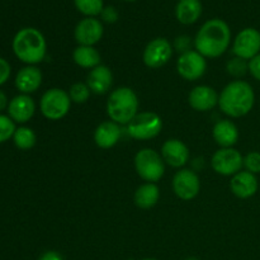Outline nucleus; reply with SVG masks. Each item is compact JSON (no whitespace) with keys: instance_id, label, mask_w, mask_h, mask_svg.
Returning a JSON list of instances; mask_svg holds the SVG:
<instances>
[{"instance_id":"nucleus-34","label":"nucleus","mask_w":260,"mask_h":260,"mask_svg":"<svg viewBox=\"0 0 260 260\" xmlns=\"http://www.w3.org/2000/svg\"><path fill=\"white\" fill-rule=\"evenodd\" d=\"M174 47L182 53L190 51V38L187 37V36H180V37L175 40Z\"/></svg>"},{"instance_id":"nucleus-23","label":"nucleus","mask_w":260,"mask_h":260,"mask_svg":"<svg viewBox=\"0 0 260 260\" xmlns=\"http://www.w3.org/2000/svg\"><path fill=\"white\" fill-rule=\"evenodd\" d=\"M160 189L155 183H145L135 192V205L141 210H150L157 203Z\"/></svg>"},{"instance_id":"nucleus-9","label":"nucleus","mask_w":260,"mask_h":260,"mask_svg":"<svg viewBox=\"0 0 260 260\" xmlns=\"http://www.w3.org/2000/svg\"><path fill=\"white\" fill-rule=\"evenodd\" d=\"M207 70L206 57L194 50L180 53L177 61V71L184 80L194 81L202 78Z\"/></svg>"},{"instance_id":"nucleus-6","label":"nucleus","mask_w":260,"mask_h":260,"mask_svg":"<svg viewBox=\"0 0 260 260\" xmlns=\"http://www.w3.org/2000/svg\"><path fill=\"white\" fill-rule=\"evenodd\" d=\"M71 103L70 95L63 89H48L41 98V113L50 121H58L69 113Z\"/></svg>"},{"instance_id":"nucleus-7","label":"nucleus","mask_w":260,"mask_h":260,"mask_svg":"<svg viewBox=\"0 0 260 260\" xmlns=\"http://www.w3.org/2000/svg\"><path fill=\"white\" fill-rule=\"evenodd\" d=\"M162 129V119L154 112H141L127 124V134L135 140L155 139Z\"/></svg>"},{"instance_id":"nucleus-13","label":"nucleus","mask_w":260,"mask_h":260,"mask_svg":"<svg viewBox=\"0 0 260 260\" xmlns=\"http://www.w3.org/2000/svg\"><path fill=\"white\" fill-rule=\"evenodd\" d=\"M103 33L104 28L101 20L94 17H86L76 24L74 36L79 46H94L102 40Z\"/></svg>"},{"instance_id":"nucleus-2","label":"nucleus","mask_w":260,"mask_h":260,"mask_svg":"<svg viewBox=\"0 0 260 260\" xmlns=\"http://www.w3.org/2000/svg\"><path fill=\"white\" fill-rule=\"evenodd\" d=\"M255 93L253 86L244 80L229 83L218 95V107L226 116L240 118L253 109Z\"/></svg>"},{"instance_id":"nucleus-11","label":"nucleus","mask_w":260,"mask_h":260,"mask_svg":"<svg viewBox=\"0 0 260 260\" xmlns=\"http://www.w3.org/2000/svg\"><path fill=\"white\" fill-rule=\"evenodd\" d=\"M173 56V46L167 38H155L147 43L144 50L142 60L144 63L150 69L162 68L169 62Z\"/></svg>"},{"instance_id":"nucleus-31","label":"nucleus","mask_w":260,"mask_h":260,"mask_svg":"<svg viewBox=\"0 0 260 260\" xmlns=\"http://www.w3.org/2000/svg\"><path fill=\"white\" fill-rule=\"evenodd\" d=\"M10 73H12V68L9 62L5 58L0 57V86L9 80Z\"/></svg>"},{"instance_id":"nucleus-36","label":"nucleus","mask_w":260,"mask_h":260,"mask_svg":"<svg viewBox=\"0 0 260 260\" xmlns=\"http://www.w3.org/2000/svg\"><path fill=\"white\" fill-rule=\"evenodd\" d=\"M8 104H9V103H8L7 95H5L4 91L0 90V112L4 111V109L8 107Z\"/></svg>"},{"instance_id":"nucleus-21","label":"nucleus","mask_w":260,"mask_h":260,"mask_svg":"<svg viewBox=\"0 0 260 260\" xmlns=\"http://www.w3.org/2000/svg\"><path fill=\"white\" fill-rule=\"evenodd\" d=\"M212 136L216 144L220 145L222 149L233 147L239 140V129L230 119H221L213 126Z\"/></svg>"},{"instance_id":"nucleus-26","label":"nucleus","mask_w":260,"mask_h":260,"mask_svg":"<svg viewBox=\"0 0 260 260\" xmlns=\"http://www.w3.org/2000/svg\"><path fill=\"white\" fill-rule=\"evenodd\" d=\"M74 3L76 9L86 17H95L104 9L103 0H74Z\"/></svg>"},{"instance_id":"nucleus-27","label":"nucleus","mask_w":260,"mask_h":260,"mask_svg":"<svg viewBox=\"0 0 260 260\" xmlns=\"http://www.w3.org/2000/svg\"><path fill=\"white\" fill-rule=\"evenodd\" d=\"M90 89H89L86 83H75L71 85L70 90H69V95L73 103L83 104L86 103L90 96Z\"/></svg>"},{"instance_id":"nucleus-29","label":"nucleus","mask_w":260,"mask_h":260,"mask_svg":"<svg viewBox=\"0 0 260 260\" xmlns=\"http://www.w3.org/2000/svg\"><path fill=\"white\" fill-rule=\"evenodd\" d=\"M226 69H228V73L230 75L236 76V78H240V76H244L249 71V65L245 60L240 57H235L233 60H230L226 65Z\"/></svg>"},{"instance_id":"nucleus-25","label":"nucleus","mask_w":260,"mask_h":260,"mask_svg":"<svg viewBox=\"0 0 260 260\" xmlns=\"http://www.w3.org/2000/svg\"><path fill=\"white\" fill-rule=\"evenodd\" d=\"M14 145L20 150H29L36 145L37 137L29 127H19L15 129L14 136H13Z\"/></svg>"},{"instance_id":"nucleus-3","label":"nucleus","mask_w":260,"mask_h":260,"mask_svg":"<svg viewBox=\"0 0 260 260\" xmlns=\"http://www.w3.org/2000/svg\"><path fill=\"white\" fill-rule=\"evenodd\" d=\"M13 52L18 60L27 65H36L43 61L47 45L42 33L32 27L18 30L13 38Z\"/></svg>"},{"instance_id":"nucleus-30","label":"nucleus","mask_w":260,"mask_h":260,"mask_svg":"<svg viewBox=\"0 0 260 260\" xmlns=\"http://www.w3.org/2000/svg\"><path fill=\"white\" fill-rule=\"evenodd\" d=\"M244 167L248 172L253 174H259L260 173V152L251 151L244 156Z\"/></svg>"},{"instance_id":"nucleus-20","label":"nucleus","mask_w":260,"mask_h":260,"mask_svg":"<svg viewBox=\"0 0 260 260\" xmlns=\"http://www.w3.org/2000/svg\"><path fill=\"white\" fill-rule=\"evenodd\" d=\"M122 136V129L113 121L102 122L94 132V141L101 149H111L118 144Z\"/></svg>"},{"instance_id":"nucleus-35","label":"nucleus","mask_w":260,"mask_h":260,"mask_svg":"<svg viewBox=\"0 0 260 260\" xmlns=\"http://www.w3.org/2000/svg\"><path fill=\"white\" fill-rule=\"evenodd\" d=\"M38 260H63V258L60 253H57V251L48 250L46 251V253H43Z\"/></svg>"},{"instance_id":"nucleus-17","label":"nucleus","mask_w":260,"mask_h":260,"mask_svg":"<svg viewBox=\"0 0 260 260\" xmlns=\"http://www.w3.org/2000/svg\"><path fill=\"white\" fill-rule=\"evenodd\" d=\"M258 179H256L255 174L244 170V172H239L233 177L230 182V189L238 198L241 200H246L250 198L258 192Z\"/></svg>"},{"instance_id":"nucleus-5","label":"nucleus","mask_w":260,"mask_h":260,"mask_svg":"<svg viewBox=\"0 0 260 260\" xmlns=\"http://www.w3.org/2000/svg\"><path fill=\"white\" fill-rule=\"evenodd\" d=\"M135 168L141 179L155 183L164 177L165 161L154 149H142L135 156Z\"/></svg>"},{"instance_id":"nucleus-33","label":"nucleus","mask_w":260,"mask_h":260,"mask_svg":"<svg viewBox=\"0 0 260 260\" xmlns=\"http://www.w3.org/2000/svg\"><path fill=\"white\" fill-rule=\"evenodd\" d=\"M101 17L104 22L114 23V22H117V19H118V12L116 10V8L107 7L102 10Z\"/></svg>"},{"instance_id":"nucleus-14","label":"nucleus","mask_w":260,"mask_h":260,"mask_svg":"<svg viewBox=\"0 0 260 260\" xmlns=\"http://www.w3.org/2000/svg\"><path fill=\"white\" fill-rule=\"evenodd\" d=\"M161 157L170 167L182 168L189 160V150L180 140L169 139L162 144Z\"/></svg>"},{"instance_id":"nucleus-18","label":"nucleus","mask_w":260,"mask_h":260,"mask_svg":"<svg viewBox=\"0 0 260 260\" xmlns=\"http://www.w3.org/2000/svg\"><path fill=\"white\" fill-rule=\"evenodd\" d=\"M86 84L91 93L103 95V94L108 93L113 84V74L108 66L101 63L96 68L91 69L86 78Z\"/></svg>"},{"instance_id":"nucleus-22","label":"nucleus","mask_w":260,"mask_h":260,"mask_svg":"<svg viewBox=\"0 0 260 260\" xmlns=\"http://www.w3.org/2000/svg\"><path fill=\"white\" fill-rule=\"evenodd\" d=\"M202 10L200 0H179L175 8V15L182 24L189 25L200 19Z\"/></svg>"},{"instance_id":"nucleus-38","label":"nucleus","mask_w":260,"mask_h":260,"mask_svg":"<svg viewBox=\"0 0 260 260\" xmlns=\"http://www.w3.org/2000/svg\"><path fill=\"white\" fill-rule=\"evenodd\" d=\"M141 260H157V259H152V258H145V259H141Z\"/></svg>"},{"instance_id":"nucleus-12","label":"nucleus","mask_w":260,"mask_h":260,"mask_svg":"<svg viewBox=\"0 0 260 260\" xmlns=\"http://www.w3.org/2000/svg\"><path fill=\"white\" fill-rule=\"evenodd\" d=\"M175 196L183 201H190L198 196L201 190L200 177L190 169H182L175 173L172 182Z\"/></svg>"},{"instance_id":"nucleus-8","label":"nucleus","mask_w":260,"mask_h":260,"mask_svg":"<svg viewBox=\"0 0 260 260\" xmlns=\"http://www.w3.org/2000/svg\"><path fill=\"white\" fill-rule=\"evenodd\" d=\"M211 165L217 174L223 177H234L241 172V168L244 167V156L234 147H221L212 155Z\"/></svg>"},{"instance_id":"nucleus-19","label":"nucleus","mask_w":260,"mask_h":260,"mask_svg":"<svg viewBox=\"0 0 260 260\" xmlns=\"http://www.w3.org/2000/svg\"><path fill=\"white\" fill-rule=\"evenodd\" d=\"M42 84V73L35 65H28L20 69L15 76V86L22 94L35 93Z\"/></svg>"},{"instance_id":"nucleus-15","label":"nucleus","mask_w":260,"mask_h":260,"mask_svg":"<svg viewBox=\"0 0 260 260\" xmlns=\"http://www.w3.org/2000/svg\"><path fill=\"white\" fill-rule=\"evenodd\" d=\"M188 103L194 111L208 112L218 104V94L208 85H198L190 90Z\"/></svg>"},{"instance_id":"nucleus-16","label":"nucleus","mask_w":260,"mask_h":260,"mask_svg":"<svg viewBox=\"0 0 260 260\" xmlns=\"http://www.w3.org/2000/svg\"><path fill=\"white\" fill-rule=\"evenodd\" d=\"M36 112L35 101L28 94H19L14 96L8 104L9 117L17 123H25L29 121Z\"/></svg>"},{"instance_id":"nucleus-32","label":"nucleus","mask_w":260,"mask_h":260,"mask_svg":"<svg viewBox=\"0 0 260 260\" xmlns=\"http://www.w3.org/2000/svg\"><path fill=\"white\" fill-rule=\"evenodd\" d=\"M249 65V73L251 74L254 79L260 81V53L255 56V57L251 58L250 61H248Z\"/></svg>"},{"instance_id":"nucleus-37","label":"nucleus","mask_w":260,"mask_h":260,"mask_svg":"<svg viewBox=\"0 0 260 260\" xmlns=\"http://www.w3.org/2000/svg\"><path fill=\"white\" fill-rule=\"evenodd\" d=\"M184 260H200V259L194 258V256H190V258H187V259H184Z\"/></svg>"},{"instance_id":"nucleus-28","label":"nucleus","mask_w":260,"mask_h":260,"mask_svg":"<svg viewBox=\"0 0 260 260\" xmlns=\"http://www.w3.org/2000/svg\"><path fill=\"white\" fill-rule=\"evenodd\" d=\"M15 129V122L9 116L0 114V144L13 139Z\"/></svg>"},{"instance_id":"nucleus-39","label":"nucleus","mask_w":260,"mask_h":260,"mask_svg":"<svg viewBox=\"0 0 260 260\" xmlns=\"http://www.w3.org/2000/svg\"><path fill=\"white\" fill-rule=\"evenodd\" d=\"M126 2H136V0H126Z\"/></svg>"},{"instance_id":"nucleus-4","label":"nucleus","mask_w":260,"mask_h":260,"mask_svg":"<svg viewBox=\"0 0 260 260\" xmlns=\"http://www.w3.org/2000/svg\"><path fill=\"white\" fill-rule=\"evenodd\" d=\"M139 113V98L131 88L121 86L112 91L107 101V114L118 124H128Z\"/></svg>"},{"instance_id":"nucleus-24","label":"nucleus","mask_w":260,"mask_h":260,"mask_svg":"<svg viewBox=\"0 0 260 260\" xmlns=\"http://www.w3.org/2000/svg\"><path fill=\"white\" fill-rule=\"evenodd\" d=\"M74 62L83 69H94L101 65V53L94 46H78L73 52Z\"/></svg>"},{"instance_id":"nucleus-1","label":"nucleus","mask_w":260,"mask_h":260,"mask_svg":"<svg viewBox=\"0 0 260 260\" xmlns=\"http://www.w3.org/2000/svg\"><path fill=\"white\" fill-rule=\"evenodd\" d=\"M231 42V30L222 19L207 20L194 38V47L203 57L217 58L226 52Z\"/></svg>"},{"instance_id":"nucleus-10","label":"nucleus","mask_w":260,"mask_h":260,"mask_svg":"<svg viewBox=\"0 0 260 260\" xmlns=\"http://www.w3.org/2000/svg\"><path fill=\"white\" fill-rule=\"evenodd\" d=\"M233 52L236 57L250 61L260 53V32L255 28L240 30L233 43Z\"/></svg>"}]
</instances>
